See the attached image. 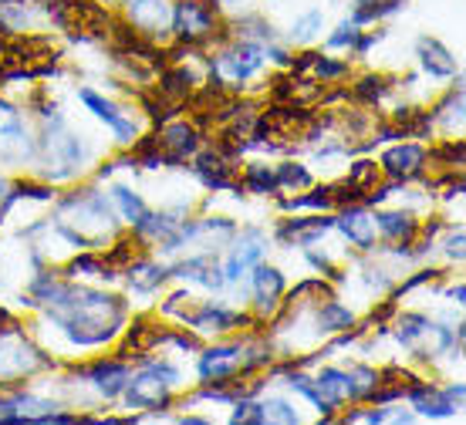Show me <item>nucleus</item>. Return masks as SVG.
<instances>
[{
  "label": "nucleus",
  "instance_id": "nucleus-18",
  "mask_svg": "<svg viewBox=\"0 0 466 425\" xmlns=\"http://www.w3.org/2000/svg\"><path fill=\"white\" fill-rule=\"evenodd\" d=\"M416 55H420V65L430 78H450L456 71V58L450 55V47H443L436 37H420Z\"/></svg>",
  "mask_w": 466,
  "mask_h": 425
},
{
  "label": "nucleus",
  "instance_id": "nucleus-20",
  "mask_svg": "<svg viewBox=\"0 0 466 425\" xmlns=\"http://www.w3.org/2000/svg\"><path fill=\"white\" fill-rule=\"evenodd\" d=\"M193 88H197V75L189 68H173L166 71L163 81H159V95H166V98H173V102H183L187 95H193Z\"/></svg>",
  "mask_w": 466,
  "mask_h": 425
},
{
  "label": "nucleus",
  "instance_id": "nucleus-38",
  "mask_svg": "<svg viewBox=\"0 0 466 425\" xmlns=\"http://www.w3.org/2000/svg\"><path fill=\"white\" fill-rule=\"evenodd\" d=\"M355 4H369V0H355Z\"/></svg>",
  "mask_w": 466,
  "mask_h": 425
},
{
  "label": "nucleus",
  "instance_id": "nucleus-23",
  "mask_svg": "<svg viewBox=\"0 0 466 425\" xmlns=\"http://www.w3.org/2000/svg\"><path fill=\"white\" fill-rule=\"evenodd\" d=\"M244 189L247 193H254V196H270V193H278V179H274V169H268L264 162H250L244 169Z\"/></svg>",
  "mask_w": 466,
  "mask_h": 425
},
{
  "label": "nucleus",
  "instance_id": "nucleus-36",
  "mask_svg": "<svg viewBox=\"0 0 466 425\" xmlns=\"http://www.w3.org/2000/svg\"><path fill=\"white\" fill-rule=\"evenodd\" d=\"M463 294H466V290H463V284H460V288H453V290H450V298H453L456 304H463Z\"/></svg>",
  "mask_w": 466,
  "mask_h": 425
},
{
  "label": "nucleus",
  "instance_id": "nucleus-2",
  "mask_svg": "<svg viewBox=\"0 0 466 425\" xmlns=\"http://www.w3.org/2000/svg\"><path fill=\"white\" fill-rule=\"evenodd\" d=\"M260 68H264V47L257 41H233L230 47H220L213 58V88L244 85Z\"/></svg>",
  "mask_w": 466,
  "mask_h": 425
},
{
  "label": "nucleus",
  "instance_id": "nucleus-9",
  "mask_svg": "<svg viewBox=\"0 0 466 425\" xmlns=\"http://www.w3.org/2000/svg\"><path fill=\"white\" fill-rule=\"evenodd\" d=\"M152 146L163 152L169 166H179L187 156H193V152H197L199 132L189 126V122H166V126L159 128V136H156V142H152Z\"/></svg>",
  "mask_w": 466,
  "mask_h": 425
},
{
  "label": "nucleus",
  "instance_id": "nucleus-10",
  "mask_svg": "<svg viewBox=\"0 0 466 425\" xmlns=\"http://www.w3.org/2000/svg\"><path fill=\"white\" fill-rule=\"evenodd\" d=\"M335 227H339V230L345 233V240H349L351 247H359V250H372L375 237H379V227H375V213H369V209L361 207V203H355V207L345 209V213L335 219Z\"/></svg>",
  "mask_w": 466,
  "mask_h": 425
},
{
  "label": "nucleus",
  "instance_id": "nucleus-30",
  "mask_svg": "<svg viewBox=\"0 0 466 425\" xmlns=\"http://www.w3.org/2000/svg\"><path fill=\"white\" fill-rule=\"evenodd\" d=\"M375 179H379V166L375 162H369V159H361V162H355L349 169V176H345V183H351L355 189H372L375 186Z\"/></svg>",
  "mask_w": 466,
  "mask_h": 425
},
{
  "label": "nucleus",
  "instance_id": "nucleus-12",
  "mask_svg": "<svg viewBox=\"0 0 466 425\" xmlns=\"http://www.w3.org/2000/svg\"><path fill=\"white\" fill-rule=\"evenodd\" d=\"M85 375H88L92 389L98 391L102 399H116V395H122L128 379H132V371H128V365L122 361V358H102V361H95Z\"/></svg>",
  "mask_w": 466,
  "mask_h": 425
},
{
  "label": "nucleus",
  "instance_id": "nucleus-11",
  "mask_svg": "<svg viewBox=\"0 0 466 425\" xmlns=\"http://www.w3.org/2000/svg\"><path fill=\"white\" fill-rule=\"evenodd\" d=\"M126 17L136 35L152 37L156 31H166L173 11L166 7V0H126Z\"/></svg>",
  "mask_w": 466,
  "mask_h": 425
},
{
  "label": "nucleus",
  "instance_id": "nucleus-32",
  "mask_svg": "<svg viewBox=\"0 0 466 425\" xmlns=\"http://www.w3.org/2000/svg\"><path fill=\"white\" fill-rule=\"evenodd\" d=\"M230 419H233V422H257V425L268 422V415H264V405H260V402H250V399H240V402H237V409H233Z\"/></svg>",
  "mask_w": 466,
  "mask_h": 425
},
{
  "label": "nucleus",
  "instance_id": "nucleus-15",
  "mask_svg": "<svg viewBox=\"0 0 466 425\" xmlns=\"http://www.w3.org/2000/svg\"><path fill=\"white\" fill-rule=\"evenodd\" d=\"M335 227V219L308 217V219H284L278 227V240L294 243V247H311L315 240H321L328 230Z\"/></svg>",
  "mask_w": 466,
  "mask_h": 425
},
{
  "label": "nucleus",
  "instance_id": "nucleus-27",
  "mask_svg": "<svg viewBox=\"0 0 466 425\" xmlns=\"http://www.w3.org/2000/svg\"><path fill=\"white\" fill-rule=\"evenodd\" d=\"M112 199H116L118 207H122V217H126L132 227H136V223H139V219L149 213V207L142 203V196L132 193V189H128V186H122V183L112 186Z\"/></svg>",
  "mask_w": 466,
  "mask_h": 425
},
{
  "label": "nucleus",
  "instance_id": "nucleus-3",
  "mask_svg": "<svg viewBox=\"0 0 466 425\" xmlns=\"http://www.w3.org/2000/svg\"><path fill=\"white\" fill-rule=\"evenodd\" d=\"M217 11H220L217 0H179L173 7L169 27H173V35L179 37V41L203 45V41L213 37V31H217Z\"/></svg>",
  "mask_w": 466,
  "mask_h": 425
},
{
  "label": "nucleus",
  "instance_id": "nucleus-5",
  "mask_svg": "<svg viewBox=\"0 0 466 425\" xmlns=\"http://www.w3.org/2000/svg\"><path fill=\"white\" fill-rule=\"evenodd\" d=\"M264 253H268V237L260 230H244L240 233V240L233 243L230 257H227V264H223V277H227V284H237V280H244L247 270H254L260 260H264Z\"/></svg>",
  "mask_w": 466,
  "mask_h": 425
},
{
  "label": "nucleus",
  "instance_id": "nucleus-34",
  "mask_svg": "<svg viewBox=\"0 0 466 425\" xmlns=\"http://www.w3.org/2000/svg\"><path fill=\"white\" fill-rule=\"evenodd\" d=\"M359 37H361V31H359V24L355 21H345L335 31V35L328 37V47H355L359 45Z\"/></svg>",
  "mask_w": 466,
  "mask_h": 425
},
{
  "label": "nucleus",
  "instance_id": "nucleus-14",
  "mask_svg": "<svg viewBox=\"0 0 466 425\" xmlns=\"http://www.w3.org/2000/svg\"><path fill=\"white\" fill-rule=\"evenodd\" d=\"M169 277H183V280H193V284H203V288L210 290H220L227 284V277H223V267H217L210 253L207 257H189L183 264H176L169 270Z\"/></svg>",
  "mask_w": 466,
  "mask_h": 425
},
{
  "label": "nucleus",
  "instance_id": "nucleus-28",
  "mask_svg": "<svg viewBox=\"0 0 466 425\" xmlns=\"http://www.w3.org/2000/svg\"><path fill=\"white\" fill-rule=\"evenodd\" d=\"M284 209H331L335 207V199H331V186H321V189H315V193L308 196H294V199H284L280 203Z\"/></svg>",
  "mask_w": 466,
  "mask_h": 425
},
{
  "label": "nucleus",
  "instance_id": "nucleus-31",
  "mask_svg": "<svg viewBox=\"0 0 466 425\" xmlns=\"http://www.w3.org/2000/svg\"><path fill=\"white\" fill-rule=\"evenodd\" d=\"M311 71H315V78H321V85H328V81L349 75V65H345V61H331V58H325V55H315V58H311Z\"/></svg>",
  "mask_w": 466,
  "mask_h": 425
},
{
  "label": "nucleus",
  "instance_id": "nucleus-26",
  "mask_svg": "<svg viewBox=\"0 0 466 425\" xmlns=\"http://www.w3.org/2000/svg\"><path fill=\"white\" fill-rule=\"evenodd\" d=\"M406 7V0H369V4H355V14H351V21L355 24H365V21H382L389 14H396Z\"/></svg>",
  "mask_w": 466,
  "mask_h": 425
},
{
  "label": "nucleus",
  "instance_id": "nucleus-17",
  "mask_svg": "<svg viewBox=\"0 0 466 425\" xmlns=\"http://www.w3.org/2000/svg\"><path fill=\"white\" fill-rule=\"evenodd\" d=\"M375 227L392 243L412 247L416 233H420V219H412V213H402V209H385V213H375Z\"/></svg>",
  "mask_w": 466,
  "mask_h": 425
},
{
  "label": "nucleus",
  "instance_id": "nucleus-37",
  "mask_svg": "<svg viewBox=\"0 0 466 425\" xmlns=\"http://www.w3.org/2000/svg\"><path fill=\"white\" fill-rule=\"evenodd\" d=\"M217 4H230V0H217Z\"/></svg>",
  "mask_w": 466,
  "mask_h": 425
},
{
  "label": "nucleus",
  "instance_id": "nucleus-19",
  "mask_svg": "<svg viewBox=\"0 0 466 425\" xmlns=\"http://www.w3.org/2000/svg\"><path fill=\"white\" fill-rule=\"evenodd\" d=\"M169 277V267L156 264V260H132L128 264V284L136 290H156Z\"/></svg>",
  "mask_w": 466,
  "mask_h": 425
},
{
  "label": "nucleus",
  "instance_id": "nucleus-8",
  "mask_svg": "<svg viewBox=\"0 0 466 425\" xmlns=\"http://www.w3.org/2000/svg\"><path fill=\"white\" fill-rule=\"evenodd\" d=\"M426 162H430V152L416 146V142H402V146H392V149L382 152V159H379V169L389 173L396 183H406V179H416V176L426 169Z\"/></svg>",
  "mask_w": 466,
  "mask_h": 425
},
{
  "label": "nucleus",
  "instance_id": "nucleus-21",
  "mask_svg": "<svg viewBox=\"0 0 466 425\" xmlns=\"http://www.w3.org/2000/svg\"><path fill=\"white\" fill-rule=\"evenodd\" d=\"M432 122H440V126L446 128V132H460L463 128V88L456 85L453 92L446 95V102L436 108V112H430Z\"/></svg>",
  "mask_w": 466,
  "mask_h": 425
},
{
  "label": "nucleus",
  "instance_id": "nucleus-4",
  "mask_svg": "<svg viewBox=\"0 0 466 425\" xmlns=\"http://www.w3.org/2000/svg\"><path fill=\"white\" fill-rule=\"evenodd\" d=\"M406 399L412 402L416 415L422 419H450V415L460 409L463 402V385H450V389H440L432 381H412V389L406 391Z\"/></svg>",
  "mask_w": 466,
  "mask_h": 425
},
{
  "label": "nucleus",
  "instance_id": "nucleus-35",
  "mask_svg": "<svg viewBox=\"0 0 466 425\" xmlns=\"http://www.w3.org/2000/svg\"><path fill=\"white\" fill-rule=\"evenodd\" d=\"M446 257L450 260H463V230H456L450 240H446Z\"/></svg>",
  "mask_w": 466,
  "mask_h": 425
},
{
  "label": "nucleus",
  "instance_id": "nucleus-7",
  "mask_svg": "<svg viewBox=\"0 0 466 425\" xmlns=\"http://www.w3.org/2000/svg\"><path fill=\"white\" fill-rule=\"evenodd\" d=\"M78 98H82V105L92 112L95 118H98V122H106V126L112 128V136H116L122 146H132V142L139 138V126H136L128 116H122L116 102L102 98V95L92 92V88H82V92H78Z\"/></svg>",
  "mask_w": 466,
  "mask_h": 425
},
{
  "label": "nucleus",
  "instance_id": "nucleus-24",
  "mask_svg": "<svg viewBox=\"0 0 466 425\" xmlns=\"http://www.w3.org/2000/svg\"><path fill=\"white\" fill-rule=\"evenodd\" d=\"M389 92H392V85H389L385 75H361V78L355 81V88H351V95L365 105H379Z\"/></svg>",
  "mask_w": 466,
  "mask_h": 425
},
{
  "label": "nucleus",
  "instance_id": "nucleus-6",
  "mask_svg": "<svg viewBox=\"0 0 466 425\" xmlns=\"http://www.w3.org/2000/svg\"><path fill=\"white\" fill-rule=\"evenodd\" d=\"M179 321L187 324V328H193L197 334H223V331H240V324H250V318L247 314H237V310H227L220 308V304H199V308L193 310H183L179 314Z\"/></svg>",
  "mask_w": 466,
  "mask_h": 425
},
{
  "label": "nucleus",
  "instance_id": "nucleus-13",
  "mask_svg": "<svg viewBox=\"0 0 466 425\" xmlns=\"http://www.w3.org/2000/svg\"><path fill=\"white\" fill-rule=\"evenodd\" d=\"M47 358L35 348H24V341L17 345H4L0 348V381L21 379V375H31L37 368H45Z\"/></svg>",
  "mask_w": 466,
  "mask_h": 425
},
{
  "label": "nucleus",
  "instance_id": "nucleus-33",
  "mask_svg": "<svg viewBox=\"0 0 466 425\" xmlns=\"http://www.w3.org/2000/svg\"><path fill=\"white\" fill-rule=\"evenodd\" d=\"M264 405V415H268V422H298V412H294L291 402H284V399H268Z\"/></svg>",
  "mask_w": 466,
  "mask_h": 425
},
{
  "label": "nucleus",
  "instance_id": "nucleus-29",
  "mask_svg": "<svg viewBox=\"0 0 466 425\" xmlns=\"http://www.w3.org/2000/svg\"><path fill=\"white\" fill-rule=\"evenodd\" d=\"M321 24H325V17H321V11H308V14H301L298 21L291 24V41L294 45H308L311 37L321 31Z\"/></svg>",
  "mask_w": 466,
  "mask_h": 425
},
{
  "label": "nucleus",
  "instance_id": "nucleus-1",
  "mask_svg": "<svg viewBox=\"0 0 466 425\" xmlns=\"http://www.w3.org/2000/svg\"><path fill=\"white\" fill-rule=\"evenodd\" d=\"M179 385V368L169 361H146L136 379L126 385V402L128 409H146V412H159L173 402V389Z\"/></svg>",
  "mask_w": 466,
  "mask_h": 425
},
{
  "label": "nucleus",
  "instance_id": "nucleus-16",
  "mask_svg": "<svg viewBox=\"0 0 466 425\" xmlns=\"http://www.w3.org/2000/svg\"><path fill=\"white\" fill-rule=\"evenodd\" d=\"M284 298V277H280L278 267H254V300L260 314H274L278 300Z\"/></svg>",
  "mask_w": 466,
  "mask_h": 425
},
{
  "label": "nucleus",
  "instance_id": "nucleus-25",
  "mask_svg": "<svg viewBox=\"0 0 466 425\" xmlns=\"http://www.w3.org/2000/svg\"><path fill=\"white\" fill-rule=\"evenodd\" d=\"M274 179H278V189H291V193H301L311 186V173L298 166V162H280L274 166Z\"/></svg>",
  "mask_w": 466,
  "mask_h": 425
},
{
  "label": "nucleus",
  "instance_id": "nucleus-22",
  "mask_svg": "<svg viewBox=\"0 0 466 425\" xmlns=\"http://www.w3.org/2000/svg\"><path fill=\"white\" fill-rule=\"evenodd\" d=\"M318 324H321V331H349L355 324V314L349 308H341L335 298H325V304L318 300Z\"/></svg>",
  "mask_w": 466,
  "mask_h": 425
}]
</instances>
